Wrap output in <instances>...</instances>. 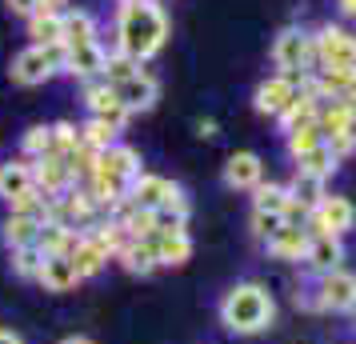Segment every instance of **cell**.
<instances>
[{"instance_id":"6da1fadb","label":"cell","mask_w":356,"mask_h":344,"mask_svg":"<svg viewBox=\"0 0 356 344\" xmlns=\"http://www.w3.org/2000/svg\"><path fill=\"white\" fill-rule=\"evenodd\" d=\"M168 40V17L156 0H124L116 17V49L132 60H152Z\"/></svg>"},{"instance_id":"7a4b0ae2","label":"cell","mask_w":356,"mask_h":344,"mask_svg":"<svg viewBox=\"0 0 356 344\" xmlns=\"http://www.w3.org/2000/svg\"><path fill=\"white\" fill-rule=\"evenodd\" d=\"M276 320V304L268 288L257 284V280H244L236 288H228L225 300H220V325L236 336H257Z\"/></svg>"},{"instance_id":"3957f363","label":"cell","mask_w":356,"mask_h":344,"mask_svg":"<svg viewBox=\"0 0 356 344\" xmlns=\"http://www.w3.org/2000/svg\"><path fill=\"white\" fill-rule=\"evenodd\" d=\"M65 56L68 49L65 44H52V49H40V44H29L24 52H17L13 56V68H8V76L17 84H44L52 81L56 72H65Z\"/></svg>"},{"instance_id":"277c9868","label":"cell","mask_w":356,"mask_h":344,"mask_svg":"<svg viewBox=\"0 0 356 344\" xmlns=\"http://www.w3.org/2000/svg\"><path fill=\"white\" fill-rule=\"evenodd\" d=\"M273 60L280 68V76H296V81L300 76H312L316 72V44L300 28H284L273 40Z\"/></svg>"},{"instance_id":"5b68a950","label":"cell","mask_w":356,"mask_h":344,"mask_svg":"<svg viewBox=\"0 0 356 344\" xmlns=\"http://www.w3.org/2000/svg\"><path fill=\"white\" fill-rule=\"evenodd\" d=\"M316 68H353L356 72V36L340 24H321L316 36Z\"/></svg>"},{"instance_id":"8992f818","label":"cell","mask_w":356,"mask_h":344,"mask_svg":"<svg viewBox=\"0 0 356 344\" xmlns=\"http://www.w3.org/2000/svg\"><path fill=\"white\" fill-rule=\"evenodd\" d=\"M145 168H140V152L129 145H113L104 148V152H97V168H92V177H100V181L116 184V188H124L129 193V184L140 177Z\"/></svg>"},{"instance_id":"52a82bcc","label":"cell","mask_w":356,"mask_h":344,"mask_svg":"<svg viewBox=\"0 0 356 344\" xmlns=\"http://www.w3.org/2000/svg\"><path fill=\"white\" fill-rule=\"evenodd\" d=\"M353 224H356V208L353 200L344 197H324L308 213V232L312 236H344V232H353Z\"/></svg>"},{"instance_id":"ba28073f","label":"cell","mask_w":356,"mask_h":344,"mask_svg":"<svg viewBox=\"0 0 356 344\" xmlns=\"http://www.w3.org/2000/svg\"><path fill=\"white\" fill-rule=\"evenodd\" d=\"M296 92H300V84H296V76H268V81L257 84V92H252V108H257L260 116H284V108H289L292 100H296Z\"/></svg>"},{"instance_id":"9c48e42d","label":"cell","mask_w":356,"mask_h":344,"mask_svg":"<svg viewBox=\"0 0 356 344\" xmlns=\"http://www.w3.org/2000/svg\"><path fill=\"white\" fill-rule=\"evenodd\" d=\"M84 104H88V116L108 120L116 132H124V124H129V108L120 104V97H116V88L108 81H88L84 84Z\"/></svg>"},{"instance_id":"30bf717a","label":"cell","mask_w":356,"mask_h":344,"mask_svg":"<svg viewBox=\"0 0 356 344\" xmlns=\"http://www.w3.org/2000/svg\"><path fill=\"white\" fill-rule=\"evenodd\" d=\"M312 309H328V312H348L356 309V272H324L321 277V296L312 300Z\"/></svg>"},{"instance_id":"8fae6325","label":"cell","mask_w":356,"mask_h":344,"mask_svg":"<svg viewBox=\"0 0 356 344\" xmlns=\"http://www.w3.org/2000/svg\"><path fill=\"white\" fill-rule=\"evenodd\" d=\"M104 60H108V49H104L100 40L72 44V49H68V56H65V72L88 84V81H97V76H104Z\"/></svg>"},{"instance_id":"7c38bea8","label":"cell","mask_w":356,"mask_h":344,"mask_svg":"<svg viewBox=\"0 0 356 344\" xmlns=\"http://www.w3.org/2000/svg\"><path fill=\"white\" fill-rule=\"evenodd\" d=\"M33 181H36V188H40L44 197H60V193H68V188L76 184V181H72L68 161H65V156H56V152L33 161Z\"/></svg>"},{"instance_id":"4fadbf2b","label":"cell","mask_w":356,"mask_h":344,"mask_svg":"<svg viewBox=\"0 0 356 344\" xmlns=\"http://www.w3.org/2000/svg\"><path fill=\"white\" fill-rule=\"evenodd\" d=\"M116 88V97H120V104L129 108V116L132 113H148L152 104H156V97H161V84H156V76L152 72H136L132 81H124V84H113Z\"/></svg>"},{"instance_id":"5bb4252c","label":"cell","mask_w":356,"mask_h":344,"mask_svg":"<svg viewBox=\"0 0 356 344\" xmlns=\"http://www.w3.org/2000/svg\"><path fill=\"white\" fill-rule=\"evenodd\" d=\"M264 181V164L257 152H232L225 161V184L228 188H257Z\"/></svg>"},{"instance_id":"9a60e30c","label":"cell","mask_w":356,"mask_h":344,"mask_svg":"<svg viewBox=\"0 0 356 344\" xmlns=\"http://www.w3.org/2000/svg\"><path fill=\"white\" fill-rule=\"evenodd\" d=\"M308 240H312V232L308 229H300V224H284V229L273 232L264 245H268V252H273L276 261H305Z\"/></svg>"},{"instance_id":"2e32d148","label":"cell","mask_w":356,"mask_h":344,"mask_svg":"<svg viewBox=\"0 0 356 344\" xmlns=\"http://www.w3.org/2000/svg\"><path fill=\"white\" fill-rule=\"evenodd\" d=\"M168 193H172V181H164L156 172H140V177L129 184V200L136 208H148V213H156Z\"/></svg>"},{"instance_id":"e0dca14e","label":"cell","mask_w":356,"mask_h":344,"mask_svg":"<svg viewBox=\"0 0 356 344\" xmlns=\"http://www.w3.org/2000/svg\"><path fill=\"white\" fill-rule=\"evenodd\" d=\"M36 280H40L49 293H72V288L81 284V272H76L72 256H44L40 277H36Z\"/></svg>"},{"instance_id":"ac0fdd59","label":"cell","mask_w":356,"mask_h":344,"mask_svg":"<svg viewBox=\"0 0 356 344\" xmlns=\"http://www.w3.org/2000/svg\"><path fill=\"white\" fill-rule=\"evenodd\" d=\"M340 261H344V245H340V236H312L308 240V252H305V264L312 272H337Z\"/></svg>"},{"instance_id":"d6986e66","label":"cell","mask_w":356,"mask_h":344,"mask_svg":"<svg viewBox=\"0 0 356 344\" xmlns=\"http://www.w3.org/2000/svg\"><path fill=\"white\" fill-rule=\"evenodd\" d=\"M148 245L156 252V264H168V268H177L193 256V240H188V232H152L148 236Z\"/></svg>"},{"instance_id":"ffe728a7","label":"cell","mask_w":356,"mask_h":344,"mask_svg":"<svg viewBox=\"0 0 356 344\" xmlns=\"http://www.w3.org/2000/svg\"><path fill=\"white\" fill-rule=\"evenodd\" d=\"M29 188H36L33 181V164L29 161H8V164H0V200H13L24 197Z\"/></svg>"},{"instance_id":"44dd1931","label":"cell","mask_w":356,"mask_h":344,"mask_svg":"<svg viewBox=\"0 0 356 344\" xmlns=\"http://www.w3.org/2000/svg\"><path fill=\"white\" fill-rule=\"evenodd\" d=\"M76 240H81V232L65 229V224H56V220L40 224V232H36V248H40V256H68V252L76 248Z\"/></svg>"},{"instance_id":"7402d4cb","label":"cell","mask_w":356,"mask_h":344,"mask_svg":"<svg viewBox=\"0 0 356 344\" xmlns=\"http://www.w3.org/2000/svg\"><path fill=\"white\" fill-rule=\"evenodd\" d=\"M68 256H72V264H76L81 280L97 277L100 268H104V264L113 261V256H108V252H104V248H100L97 240H92V236H88V232H81V240H76V248H72Z\"/></svg>"},{"instance_id":"603a6c76","label":"cell","mask_w":356,"mask_h":344,"mask_svg":"<svg viewBox=\"0 0 356 344\" xmlns=\"http://www.w3.org/2000/svg\"><path fill=\"white\" fill-rule=\"evenodd\" d=\"M29 36H33V44H40V49L65 44V20H60V13H33L29 17Z\"/></svg>"},{"instance_id":"cb8c5ba5","label":"cell","mask_w":356,"mask_h":344,"mask_svg":"<svg viewBox=\"0 0 356 344\" xmlns=\"http://www.w3.org/2000/svg\"><path fill=\"white\" fill-rule=\"evenodd\" d=\"M289 204H292V193H289V184H276V181H260L257 188H252V213H289Z\"/></svg>"},{"instance_id":"d4e9b609","label":"cell","mask_w":356,"mask_h":344,"mask_svg":"<svg viewBox=\"0 0 356 344\" xmlns=\"http://www.w3.org/2000/svg\"><path fill=\"white\" fill-rule=\"evenodd\" d=\"M113 261H120L132 277H148V272L156 268V252H152V245H148V240H129V245L113 256Z\"/></svg>"},{"instance_id":"484cf974","label":"cell","mask_w":356,"mask_h":344,"mask_svg":"<svg viewBox=\"0 0 356 344\" xmlns=\"http://www.w3.org/2000/svg\"><path fill=\"white\" fill-rule=\"evenodd\" d=\"M60 20H65V49L97 40V17H92V13L72 8V13H60Z\"/></svg>"},{"instance_id":"4316f807","label":"cell","mask_w":356,"mask_h":344,"mask_svg":"<svg viewBox=\"0 0 356 344\" xmlns=\"http://www.w3.org/2000/svg\"><path fill=\"white\" fill-rule=\"evenodd\" d=\"M337 156L328 152V145H316L312 152L305 156H296V172H305V177H316V181H328L332 172H337Z\"/></svg>"},{"instance_id":"83f0119b","label":"cell","mask_w":356,"mask_h":344,"mask_svg":"<svg viewBox=\"0 0 356 344\" xmlns=\"http://www.w3.org/2000/svg\"><path fill=\"white\" fill-rule=\"evenodd\" d=\"M36 232H40V220L13 213L8 220H4V232H0V236H4L8 248H29V245H36Z\"/></svg>"},{"instance_id":"f1b7e54d","label":"cell","mask_w":356,"mask_h":344,"mask_svg":"<svg viewBox=\"0 0 356 344\" xmlns=\"http://www.w3.org/2000/svg\"><path fill=\"white\" fill-rule=\"evenodd\" d=\"M136 72H140V60H132L129 52H120V49L113 44V49H108V60H104V76H100V81L124 84V81H132Z\"/></svg>"},{"instance_id":"f546056e","label":"cell","mask_w":356,"mask_h":344,"mask_svg":"<svg viewBox=\"0 0 356 344\" xmlns=\"http://www.w3.org/2000/svg\"><path fill=\"white\" fill-rule=\"evenodd\" d=\"M81 145H88L92 152H104V148L116 145V129L108 120H97V116H88L81 124Z\"/></svg>"},{"instance_id":"4dcf8cb0","label":"cell","mask_w":356,"mask_h":344,"mask_svg":"<svg viewBox=\"0 0 356 344\" xmlns=\"http://www.w3.org/2000/svg\"><path fill=\"white\" fill-rule=\"evenodd\" d=\"M289 193H292V200L300 204V208H316L324 200V181H316V177H305V172H296V181L289 184Z\"/></svg>"},{"instance_id":"1f68e13d","label":"cell","mask_w":356,"mask_h":344,"mask_svg":"<svg viewBox=\"0 0 356 344\" xmlns=\"http://www.w3.org/2000/svg\"><path fill=\"white\" fill-rule=\"evenodd\" d=\"M20 148H24V156H33V161L49 156V152H52V124H33V129L24 132Z\"/></svg>"},{"instance_id":"d6a6232c","label":"cell","mask_w":356,"mask_h":344,"mask_svg":"<svg viewBox=\"0 0 356 344\" xmlns=\"http://www.w3.org/2000/svg\"><path fill=\"white\" fill-rule=\"evenodd\" d=\"M40 264H44V256H40V248L29 245V248H13V272L24 280H36L40 277Z\"/></svg>"},{"instance_id":"836d02e7","label":"cell","mask_w":356,"mask_h":344,"mask_svg":"<svg viewBox=\"0 0 356 344\" xmlns=\"http://www.w3.org/2000/svg\"><path fill=\"white\" fill-rule=\"evenodd\" d=\"M316 145H324V132L316 129V124H305V129H292L289 132V156L296 161V156H305V152H312Z\"/></svg>"},{"instance_id":"e575fe53","label":"cell","mask_w":356,"mask_h":344,"mask_svg":"<svg viewBox=\"0 0 356 344\" xmlns=\"http://www.w3.org/2000/svg\"><path fill=\"white\" fill-rule=\"evenodd\" d=\"M76 145H81V129H76L72 120H56V124H52V152H56V156H68Z\"/></svg>"},{"instance_id":"d590c367","label":"cell","mask_w":356,"mask_h":344,"mask_svg":"<svg viewBox=\"0 0 356 344\" xmlns=\"http://www.w3.org/2000/svg\"><path fill=\"white\" fill-rule=\"evenodd\" d=\"M284 224H289V220L280 213H252V236H260V240H268V236L280 232Z\"/></svg>"},{"instance_id":"8d00e7d4","label":"cell","mask_w":356,"mask_h":344,"mask_svg":"<svg viewBox=\"0 0 356 344\" xmlns=\"http://www.w3.org/2000/svg\"><path fill=\"white\" fill-rule=\"evenodd\" d=\"M324 145H328V152L337 156V161H348L356 152V129L353 132H337V136H324Z\"/></svg>"},{"instance_id":"74e56055","label":"cell","mask_w":356,"mask_h":344,"mask_svg":"<svg viewBox=\"0 0 356 344\" xmlns=\"http://www.w3.org/2000/svg\"><path fill=\"white\" fill-rule=\"evenodd\" d=\"M36 4H40V0H8V8H13L17 17H24V20L36 13Z\"/></svg>"},{"instance_id":"f35d334b","label":"cell","mask_w":356,"mask_h":344,"mask_svg":"<svg viewBox=\"0 0 356 344\" xmlns=\"http://www.w3.org/2000/svg\"><path fill=\"white\" fill-rule=\"evenodd\" d=\"M332 100H337L340 108H344V113L356 120V88H348V92H340V97H332Z\"/></svg>"},{"instance_id":"ab89813d","label":"cell","mask_w":356,"mask_h":344,"mask_svg":"<svg viewBox=\"0 0 356 344\" xmlns=\"http://www.w3.org/2000/svg\"><path fill=\"white\" fill-rule=\"evenodd\" d=\"M65 4H68V0H40V4H36V13H65Z\"/></svg>"},{"instance_id":"60d3db41","label":"cell","mask_w":356,"mask_h":344,"mask_svg":"<svg viewBox=\"0 0 356 344\" xmlns=\"http://www.w3.org/2000/svg\"><path fill=\"white\" fill-rule=\"evenodd\" d=\"M196 132H200V136H216V120H200Z\"/></svg>"},{"instance_id":"b9f144b4","label":"cell","mask_w":356,"mask_h":344,"mask_svg":"<svg viewBox=\"0 0 356 344\" xmlns=\"http://www.w3.org/2000/svg\"><path fill=\"white\" fill-rule=\"evenodd\" d=\"M0 344H24V341H20L17 332H8V328H0Z\"/></svg>"},{"instance_id":"7bdbcfd3","label":"cell","mask_w":356,"mask_h":344,"mask_svg":"<svg viewBox=\"0 0 356 344\" xmlns=\"http://www.w3.org/2000/svg\"><path fill=\"white\" fill-rule=\"evenodd\" d=\"M340 13L344 17H356V0H340Z\"/></svg>"},{"instance_id":"ee69618b","label":"cell","mask_w":356,"mask_h":344,"mask_svg":"<svg viewBox=\"0 0 356 344\" xmlns=\"http://www.w3.org/2000/svg\"><path fill=\"white\" fill-rule=\"evenodd\" d=\"M60 344H92V341H88V336H65Z\"/></svg>"}]
</instances>
